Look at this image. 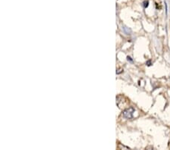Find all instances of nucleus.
I'll use <instances>...</instances> for the list:
<instances>
[{
  "instance_id": "nucleus-3",
  "label": "nucleus",
  "mask_w": 170,
  "mask_h": 150,
  "mask_svg": "<svg viewBox=\"0 0 170 150\" xmlns=\"http://www.w3.org/2000/svg\"><path fill=\"white\" fill-rule=\"evenodd\" d=\"M147 64H148V65H150V61H148V62H147Z\"/></svg>"
},
{
  "instance_id": "nucleus-2",
  "label": "nucleus",
  "mask_w": 170,
  "mask_h": 150,
  "mask_svg": "<svg viewBox=\"0 0 170 150\" xmlns=\"http://www.w3.org/2000/svg\"><path fill=\"white\" fill-rule=\"evenodd\" d=\"M148 4H149V2H148V1H145V2H144V8L148 7Z\"/></svg>"
},
{
  "instance_id": "nucleus-1",
  "label": "nucleus",
  "mask_w": 170,
  "mask_h": 150,
  "mask_svg": "<svg viewBox=\"0 0 170 150\" xmlns=\"http://www.w3.org/2000/svg\"><path fill=\"white\" fill-rule=\"evenodd\" d=\"M134 112H135V109L132 107L129 108V109H126L123 111V116L127 119H130V118H132Z\"/></svg>"
}]
</instances>
